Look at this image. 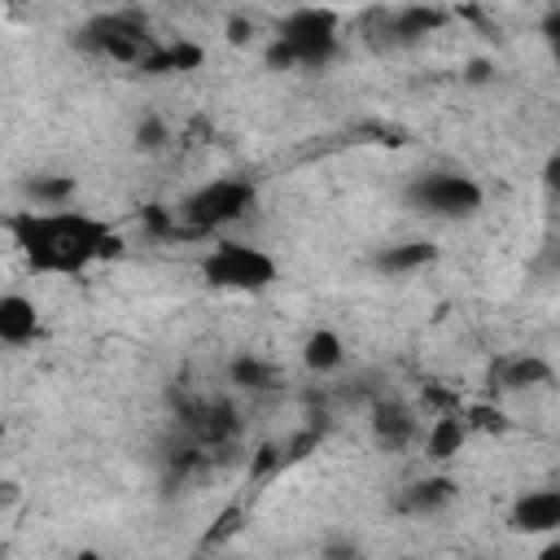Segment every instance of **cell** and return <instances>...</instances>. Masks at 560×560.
<instances>
[{"label":"cell","mask_w":560,"mask_h":560,"mask_svg":"<svg viewBox=\"0 0 560 560\" xmlns=\"http://www.w3.org/2000/svg\"><path fill=\"white\" fill-rule=\"evenodd\" d=\"M337 52H341V22H337V13L324 9V4H306V9H293L276 26V39L267 48V66H280V70H324Z\"/></svg>","instance_id":"obj_2"},{"label":"cell","mask_w":560,"mask_h":560,"mask_svg":"<svg viewBox=\"0 0 560 560\" xmlns=\"http://www.w3.org/2000/svg\"><path fill=\"white\" fill-rule=\"evenodd\" d=\"M372 438L381 451H407L420 438L416 411L402 398H376L372 402Z\"/></svg>","instance_id":"obj_9"},{"label":"cell","mask_w":560,"mask_h":560,"mask_svg":"<svg viewBox=\"0 0 560 560\" xmlns=\"http://www.w3.org/2000/svg\"><path fill=\"white\" fill-rule=\"evenodd\" d=\"M464 433H468V429H464V420H459L455 411H451V416H438L433 429H429V438H424V455H429L433 464H446V459L464 446Z\"/></svg>","instance_id":"obj_18"},{"label":"cell","mask_w":560,"mask_h":560,"mask_svg":"<svg viewBox=\"0 0 560 560\" xmlns=\"http://www.w3.org/2000/svg\"><path fill=\"white\" fill-rule=\"evenodd\" d=\"M9 236L22 249V258L35 271L52 276H79L101 258H114L122 249L118 232L83 210H18L9 214Z\"/></svg>","instance_id":"obj_1"},{"label":"cell","mask_w":560,"mask_h":560,"mask_svg":"<svg viewBox=\"0 0 560 560\" xmlns=\"http://www.w3.org/2000/svg\"><path fill=\"white\" fill-rule=\"evenodd\" d=\"M547 556H560V542H551V547H547Z\"/></svg>","instance_id":"obj_24"},{"label":"cell","mask_w":560,"mask_h":560,"mask_svg":"<svg viewBox=\"0 0 560 560\" xmlns=\"http://www.w3.org/2000/svg\"><path fill=\"white\" fill-rule=\"evenodd\" d=\"M442 22H446V9L442 4H394V9L376 13L368 22V31H372V39L381 48H411L424 35H433Z\"/></svg>","instance_id":"obj_7"},{"label":"cell","mask_w":560,"mask_h":560,"mask_svg":"<svg viewBox=\"0 0 560 560\" xmlns=\"http://www.w3.org/2000/svg\"><path fill=\"white\" fill-rule=\"evenodd\" d=\"M228 376H232V385H241V389H276V381H280L276 363H267V359H254V354H241V359H232Z\"/></svg>","instance_id":"obj_19"},{"label":"cell","mask_w":560,"mask_h":560,"mask_svg":"<svg viewBox=\"0 0 560 560\" xmlns=\"http://www.w3.org/2000/svg\"><path fill=\"white\" fill-rule=\"evenodd\" d=\"M455 481L451 477H420V481H411L402 494H398V512L402 516H438V512H446L451 503H455Z\"/></svg>","instance_id":"obj_11"},{"label":"cell","mask_w":560,"mask_h":560,"mask_svg":"<svg viewBox=\"0 0 560 560\" xmlns=\"http://www.w3.org/2000/svg\"><path fill=\"white\" fill-rule=\"evenodd\" d=\"M166 140H171V131H166V122H162L158 114H144V118L136 122V149H144V153H158Z\"/></svg>","instance_id":"obj_20"},{"label":"cell","mask_w":560,"mask_h":560,"mask_svg":"<svg viewBox=\"0 0 560 560\" xmlns=\"http://www.w3.org/2000/svg\"><path fill=\"white\" fill-rule=\"evenodd\" d=\"M542 44H547V52H551V61L560 66V9L542 18Z\"/></svg>","instance_id":"obj_21"},{"label":"cell","mask_w":560,"mask_h":560,"mask_svg":"<svg viewBox=\"0 0 560 560\" xmlns=\"http://www.w3.org/2000/svg\"><path fill=\"white\" fill-rule=\"evenodd\" d=\"M201 48L197 44H188V39H175V44H158L153 48V57L140 66L144 74H175V70H197L201 66Z\"/></svg>","instance_id":"obj_17"},{"label":"cell","mask_w":560,"mask_h":560,"mask_svg":"<svg viewBox=\"0 0 560 560\" xmlns=\"http://www.w3.org/2000/svg\"><path fill=\"white\" fill-rule=\"evenodd\" d=\"M74 48L140 70V66L153 57L158 39L149 35V26H144L140 13H96L92 22H83V26L74 31Z\"/></svg>","instance_id":"obj_5"},{"label":"cell","mask_w":560,"mask_h":560,"mask_svg":"<svg viewBox=\"0 0 560 560\" xmlns=\"http://www.w3.org/2000/svg\"><path fill=\"white\" fill-rule=\"evenodd\" d=\"M39 332V311L26 293H4L0 298V341L4 346H26Z\"/></svg>","instance_id":"obj_12"},{"label":"cell","mask_w":560,"mask_h":560,"mask_svg":"<svg viewBox=\"0 0 560 560\" xmlns=\"http://www.w3.org/2000/svg\"><path fill=\"white\" fill-rule=\"evenodd\" d=\"M258 201V188L254 179L245 175H219L210 184H201L197 192L184 197L179 206V219L188 228V236H214V232H228L232 223H241Z\"/></svg>","instance_id":"obj_3"},{"label":"cell","mask_w":560,"mask_h":560,"mask_svg":"<svg viewBox=\"0 0 560 560\" xmlns=\"http://www.w3.org/2000/svg\"><path fill=\"white\" fill-rule=\"evenodd\" d=\"M236 429H241V420H236L232 402H223V398H201V402L184 407V433H188L201 451H206V446H223V442H232Z\"/></svg>","instance_id":"obj_8"},{"label":"cell","mask_w":560,"mask_h":560,"mask_svg":"<svg viewBox=\"0 0 560 560\" xmlns=\"http://www.w3.org/2000/svg\"><path fill=\"white\" fill-rule=\"evenodd\" d=\"M302 363H306L315 376L337 372V368L346 363V346H341V337H337L332 328H315V332L302 341Z\"/></svg>","instance_id":"obj_15"},{"label":"cell","mask_w":560,"mask_h":560,"mask_svg":"<svg viewBox=\"0 0 560 560\" xmlns=\"http://www.w3.org/2000/svg\"><path fill=\"white\" fill-rule=\"evenodd\" d=\"M512 529L521 534H551L560 529V486H547V490H525L516 503H512Z\"/></svg>","instance_id":"obj_10"},{"label":"cell","mask_w":560,"mask_h":560,"mask_svg":"<svg viewBox=\"0 0 560 560\" xmlns=\"http://www.w3.org/2000/svg\"><path fill=\"white\" fill-rule=\"evenodd\" d=\"M228 31H232V35H228L232 44H245V39H249V22H232Z\"/></svg>","instance_id":"obj_22"},{"label":"cell","mask_w":560,"mask_h":560,"mask_svg":"<svg viewBox=\"0 0 560 560\" xmlns=\"http://www.w3.org/2000/svg\"><path fill=\"white\" fill-rule=\"evenodd\" d=\"M402 4H446V0H402Z\"/></svg>","instance_id":"obj_23"},{"label":"cell","mask_w":560,"mask_h":560,"mask_svg":"<svg viewBox=\"0 0 560 560\" xmlns=\"http://www.w3.org/2000/svg\"><path fill=\"white\" fill-rule=\"evenodd\" d=\"M433 258H438V245L433 241H394V245L376 249L372 267L385 271V276H411V271L429 267Z\"/></svg>","instance_id":"obj_13"},{"label":"cell","mask_w":560,"mask_h":560,"mask_svg":"<svg viewBox=\"0 0 560 560\" xmlns=\"http://www.w3.org/2000/svg\"><path fill=\"white\" fill-rule=\"evenodd\" d=\"M201 280L210 289H232V293H262L280 280V262L258 249V245H245V241H214L210 254L201 258Z\"/></svg>","instance_id":"obj_4"},{"label":"cell","mask_w":560,"mask_h":560,"mask_svg":"<svg viewBox=\"0 0 560 560\" xmlns=\"http://www.w3.org/2000/svg\"><path fill=\"white\" fill-rule=\"evenodd\" d=\"M22 197L35 210H66L74 197V179L70 175H31V179H22Z\"/></svg>","instance_id":"obj_14"},{"label":"cell","mask_w":560,"mask_h":560,"mask_svg":"<svg viewBox=\"0 0 560 560\" xmlns=\"http://www.w3.org/2000/svg\"><path fill=\"white\" fill-rule=\"evenodd\" d=\"M407 201L429 219H472L486 192L464 171H424L407 184Z\"/></svg>","instance_id":"obj_6"},{"label":"cell","mask_w":560,"mask_h":560,"mask_svg":"<svg viewBox=\"0 0 560 560\" xmlns=\"http://www.w3.org/2000/svg\"><path fill=\"white\" fill-rule=\"evenodd\" d=\"M499 385L503 389H534V385H551V363L538 354H516L499 363Z\"/></svg>","instance_id":"obj_16"}]
</instances>
